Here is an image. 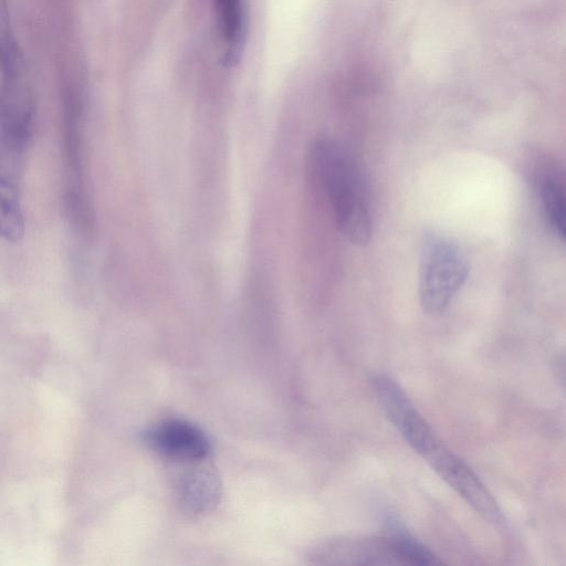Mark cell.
Segmentation results:
<instances>
[{"instance_id":"6da1fadb","label":"cell","mask_w":566,"mask_h":566,"mask_svg":"<svg viewBox=\"0 0 566 566\" xmlns=\"http://www.w3.org/2000/svg\"><path fill=\"white\" fill-rule=\"evenodd\" d=\"M311 156L340 232L353 245H368L373 235L371 194L360 163L342 144L329 139L318 140Z\"/></svg>"},{"instance_id":"7a4b0ae2","label":"cell","mask_w":566,"mask_h":566,"mask_svg":"<svg viewBox=\"0 0 566 566\" xmlns=\"http://www.w3.org/2000/svg\"><path fill=\"white\" fill-rule=\"evenodd\" d=\"M469 277L467 259L452 241L425 238L419 266V300L427 316L444 313Z\"/></svg>"},{"instance_id":"3957f363","label":"cell","mask_w":566,"mask_h":566,"mask_svg":"<svg viewBox=\"0 0 566 566\" xmlns=\"http://www.w3.org/2000/svg\"><path fill=\"white\" fill-rule=\"evenodd\" d=\"M35 99L24 73L3 77L0 85V141L14 154H23L33 136Z\"/></svg>"},{"instance_id":"277c9868","label":"cell","mask_w":566,"mask_h":566,"mask_svg":"<svg viewBox=\"0 0 566 566\" xmlns=\"http://www.w3.org/2000/svg\"><path fill=\"white\" fill-rule=\"evenodd\" d=\"M374 391L386 417L418 455L424 457L440 443L434 429L390 376H376Z\"/></svg>"},{"instance_id":"5b68a950","label":"cell","mask_w":566,"mask_h":566,"mask_svg":"<svg viewBox=\"0 0 566 566\" xmlns=\"http://www.w3.org/2000/svg\"><path fill=\"white\" fill-rule=\"evenodd\" d=\"M424 459L449 487L473 508L479 516L491 523L503 521L502 512L488 488L463 459L440 442Z\"/></svg>"},{"instance_id":"8992f818","label":"cell","mask_w":566,"mask_h":566,"mask_svg":"<svg viewBox=\"0 0 566 566\" xmlns=\"http://www.w3.org/2000/svg\"><path fill=\"white\" fill-rule=\"evenodd\" d=\"M309 558L322 565H402L387 537L331 539L317 545Z\"/></svg>"},{"instance_id":"52a82bcc","label":"cell","mask_w":566,"mask_h":566,"mask_svg":"<svg viewBox=\"0 0 566 566\" xmlns=\"http://www.w3.org/2000/svg\"><path fill=\"white\" fill-rule=\"evenodd\" d=\"M144 442L156 453L184 463L205 460L212 450L202 429L182 419H170L150 428Z\"/></svg>"},{"instance_id":"ba28073f","label":"cell","mask_w":566,"mask_h":566,"mask_svg":"<svg viewBox=\"0 0 566 566\" xmlns=\"http://www.w3.org/2000/svg\"><path fill=\"white\" fill-rule=\"evenodd\" d=\"M203 461H197L178 481V505L188 515L198 516L213 509L220 497L219 479L212 468L203 465Z\"/></svg>"},{"instance_id":"9c48e42d","label":"cell","mask_w":566,"mask_h":566,"mask_svg":"<svg viewBox=\"0 0 566 566\" xmlns=\"http://www.w3.org/2000/svg\"><path fill=\"white\" fill-rule=\"evenodd\" d=\"M536 188L542 211L553 234L565 238V188L563 178L553 167L537 174Z\"/></svg>"},{"instance_id":"30bf717a","label":"cell","mask_w":566,"mask_h":566,"mask_svg":"<svg viewBox=\"0 0 566 566\" xmlns=\"http://www.w3.org/2000/svg\"><path fill=\"white\" fill-rule=\"evenodd\" d=\"M25 215L13 181L0 166V238L19 243L25 236Z\"/></svg>"},{"instance_id":"8fae6325","label":"cell","mask_w":566,"mask_h":566,"mask_svg":"<svg viewBox=\"0 0 566 566\" xmlns=\"http://www.w3.org/2000/svg\"><path fill=\"white\" fill-rule=\"evenodd\" d=\"M387 523V538L393 544L398 559L402 565H440L443 564L437 555L419 542L408 532L402 523L389 518Z\"/></svg>"},{"instance_id":"7c38bea8","label":"cell","mask_w":566,"mask_h":566,"mask_svg":"<svg viewBox=\"0 0 566 566\" xmlns=\"http://www.w3.org/2000/svg\"><path fill=\"white\" fill-rule=\"evenodd\" d=\"M217 4L227 45L225 62L227 66H234L240 58L245 37L243 6L241 0H217Z\"/></svg>"},{"instance_id":"4fadbf2b","label":"cell","mask_w":566,"mask_h":566,"mask_svg":"<svg viewBox=\"0 0 566 566\" xmlns=\"http://www.w3.org/2000/svg\"><path fill=\"white\" fill-rule=\"evenodd\" d=\"M0 71L3 77L24 73V58L14 33L8 0H0Z\"/></svg>"}]
</instances>
